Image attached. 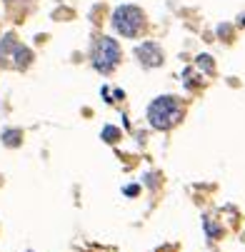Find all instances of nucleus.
<instances>
[{
	"mask_svg": "<svg viewBox=\"0 0 245 252\" xmlns=\"http://www.w3.org/2000/svg\"><path fill=\"white\" fill-rule=\"evenodd\" d=\"M118 137H120V130L118 127H113V125L103 127V140L105 142H118Z\"/></svg>",
	"mask_w": 245,
	"mask_h": 252,
	"instance_id": "8",
	"label": "nucleus"
},
{
	"mask_svg": "<svg viewBox=\"0 0 245 252\" xmlns=\"http://www.w3.org/2000/svg\"><path fill=\"white\" fill-rule=\"evenodd\" d=\"M20 140H23V132L20 130H5L3 132V142H5L8 148H18Z\"/></svg>",
	"mask_w": 245,
	"mask_h": 252,
	"instance_id": "7",
	"label": "nucleus"
},
{
	"mask_svg": "<svg viewBox=\"0 0 245 252\" xmlns=\"http://www.w3.org/2000/svg\"><path fill=\"white\" fill-rule=\"evenodd\" d=\"M10 55H13V60H15L13 65H15L18 70H23V67H28V65H30V60H33V53H30L28 48H23L20 43H18V45L13 48V53H10Z\"/></svg>",
	"mask_w": 245,
	"mask_h": 252,
	"instance_id": "5",
	"label": "nucleus"
},
{
	"mask_svg": "<svg viewBox=\"0 0 245 252\" xmlns=\"http://www.w3.org/2000/svg\"><path fill=\"white\" fill-rule=\"evenodd\" d=\"M18 45V40H15V35L10 32V35H5L3 38V43H0V60H5V58H10V53H13V48Z\"/></svg>",
	"mask_w": 245,
	"mask_h": 252,
	"instance_id": "6",
	"label": "nucleus"
},
{
	"mask_svg": "<svg viewBox=\"0 0 245 252\" xmlns=\"http://www.w3.org/2000/svg\"><path fill=\"white\" fill-rule=\"evenodd\" d=\"M148 120L155 130H170L183 120V102L175 95L155 97L148 107Z\"/></svg>",
	"mask_w": 245,
	"mask_h": 252,
	"instance_id": "1",
	"label": "nucleus"
},
{
	"mask_svg": "<svg viewBox=\"0 0 245 252\" xmlns=\"http://www.w3.org/2000/svg\"><path fill=\"white\" fill-rule=\"evenodd\" d=\"M120 63V45L113 38H98L93 45V67L98 73H113Z\"/></svg>",
	"mask_w": 245,
	"mask_h": 252,
	"instance_id": "2",
	"label": "nucleus"
},
{
	"mask_svg": "<svg viewBox=\"0 0 245 252\" xmlns=\"http://www.w3.org/2000/svg\"><path fill=\"white\" fill-rule=\"evenodd\" d=\"M143 25H145V15L135 5H120L113 13V28L123 35V38H135V35H140Z\"/></svg>",
	"mask_w": 245,
	"mask_h": 252,
	"instance_id": "3",
	"label": "nucleus"
},
{
	"mask_svg": "<svg viewBox=\"0 0 245 252\" xmlns=\"http://www.w3.org/2000/svg\"><path fill=\"white\" fill-rule=\"evenodd\" d=\"M135 55H138L140 63H143V67H158V65H163V58H165L158 43H143V45H138Z\"/></svg>",
	"mask_w": 245,
	"mask_h": 252,
	"instance_id": "4",
	"label": "nucleus"
}]
</instances>
